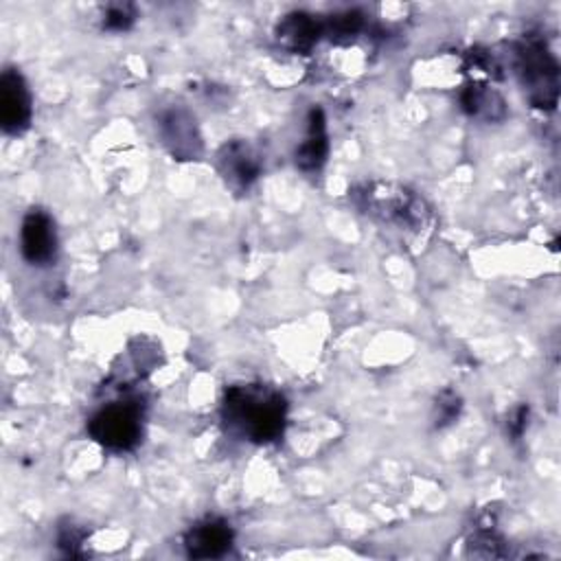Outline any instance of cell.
Wrapping results in <instances>:
<instances>
[{"label":"cell","mask_w":561,"mask_h":561,"mask_svg":"<svg viewBox=\"0 0 561 561\" xmlns=\"http://www.w3.org/2000/svg\"><path fill=\"white\" fill-rule=\"evenodd\" d=\"M263 160L248 140H228L217 153V171L224 182L237 191H248L261 175Z\"/></svg>","instance_id":"cell-7"},{"label":"cell","mask_w":561,"mask_h":561,"mask_svg":"<svg viewBox=\"0 0 561 561\" xmlns=\"http://www.w3.org/2000/svg\"><path fill=\"white\" fill-rule=\"evenodd\" d=\"M515 75L539 110H554L559 101V64L541 35L528 33L515 44Z\"/></svg>","instance_id":"cell-3"},{"label":"cell","mask_w":561,"mask_h":561,"mask_svg":"<svg viewBox=\"0 0 561 561\" xmlns=\"http://www.w3.org/2000/svg\"><path fill=\"white\" fill-rule=\"evenodd\" d=\"M31 94L22 75L4 68L0 77V123L7 134H22L31 123Z\"/></svg>","instance_id":"cell-8"},{"label":"cell","mask_w":561,"mask_h":561,"mask_svg":"<svg viewBox=\"0 0 561 561\" xmlns=\"http://www.w3.org/2000/svg\"><path fill=\"white\" fill-rule=\"evenodd\" d=\"M329 153V134H327V121L324 112L320 107H311L307 116V134L305 140L298 145L294 158L296 167L300 171H318Z\"/></svg>","instance_id":"cell-10"},{"label":"cell","mask_w":561,"mask_h":561,"mask_svg":"<svg viewBox=\"0 0 561 561\" xmlns=\"http://www.w3.org/2000/svg\"><path fill=\"white\" fill-rule=\"evenodd\" d=\"M276 37L289 50L307 53L322 37V22L302 11L289 13L278 22Z\"/></svg>","instance_id":"cell-11"},{"label":"cell","mask_w":561,"mask_h":561,"mask_svg":"<svg viewBox=\"0 0 561 561\" xmlns=\"http://www.w3.org/2000/svg\"><path fill=\"white\" fill-rule=\"evenodd\" d=\"M460 408H462L460 397H458L454 390H449V388L443 390V392L438 394L436 403H434V425H436V427H447V425H451V423L458 419Z\"/></svg>","instance_id":"cell-14"},{"label":"cell","mask_w":561,"mask_h":561,"mask_svg":"<svg viewBox=\"0 0 561 561\" xmlns=\"http://www.w3.org/2000/svg\"><path fill=\"white\" fill-rule=\"evenodd\" d=\"M460 105L469 116L482 121H500L506 114L502 96L484 83L465 85L460 92Z\"/></svg>","instance_id":"cell-12"},{"label":"cell","mask_w":561,"mask_h":561,"mask_svg":"<svg viewBox=\"0 0 561 561\" xmlns=\"http://www.w3.org/2000/svg\"><path fill=\"white\" fill-rule=\"evenodd\" d=\"M526 419H528V408L526 405H517L511 414H508V432L513 438H519L524 434L526 427Z\"/></svg>","instance_id":"cell-17"},{"label":"cell","mask_w":561,"mask_h":561,"mask_svg":"<svg viewBox=\"0 0 561 561\" xmlns=\"http://www.w3.org/2000/svg\"><path fill=\"white\" fill-rule=\"evenodd\" d=\"M362 26H364V15L359 11L348 9L322 22V35H329L331 39H351L362 31Z\"/></svg>","instance_id":"cell-13"},{"label":"cell","mask_w":561,"mask_h":561,"mask_svg":"<svg viewBox=\"0 0 561 561\" xmlns=\"http://www.w3.org/2000/svg\"><path fill=\"white\" fill-rule=\"evenodd\" d=\"M221 419L237 438L267 445L285 432L287 399L267 383H234L224 392Z\"/></svg>","instance_id":"cell-1"},{"label":"cell","mask_w":561,"mask_h":561,"mask_svg":"<svg viewBox=\"0 0 561 561\" xmlns=\"http://www.w3.org/2000/svg\"><path fill=\"white\" fill-rule=\"evenodd\" d=\"M142 401L123 397L101 405L88 421V434L112 451H129L142 438Z\"/></svg>","instance_id":"cell-4"},{"label":"cell","mask_w":561,"mask_h":561,"mask_svg":"<svg viewBox=\"0 0 561 561\" xmlns=\"http://www.w3.org/2000/svg\"><path fill=\"white\" fill-rule=\"evenodd\" d=\"M234 533L221 517H204L184 535V548L191 559H219L232 548Z\"/></svg>","instance_id":"cell-9"},{"label":"cell","mask_w":561,"mask_h":561,"mask_svg":"<svg viewBox=\"0 0 561 561\" xmlns=\"http://www.w3.org/2000/svg\"><path fill=\"white\" fill-rule=\"evenodd\" d=\"M158 134L162 145L175 160H197L204 151L197 121L182 105L167 107L158 116Z\"/></svg>","instance_id":"cell-5"},{"label":"cell","mask_w":561,"mask_h":561,"mask_svg":"<svg viewBox=\"0 0 561 561\" xmlns=\"http://www.w3.org/2000/svg\"><path fill=\"white\" fill-rule=\"evenodd\" d=\"M136 20V9L131 4H110L103 13V28L121 33L127 31Z\"/></svg>","instance_id":"cell-16"},{"label":"cell","mask_w":561,"mask_h":561,"mask_svg":"<svg viewBox=\"0 0 561 561\" xmlns=\"http://www.w3.org/2000/svg\"><path fill=\"white\" fill-rule=\"evenodd\" d=\"M20 252L31 265H50L57 256V230L53 217L42 208H31L20 228Z\"/></svg>","instance_id":"cell-6"},{"label":"cell","mask_w":561,"mask_h":561,"mask_svg":"<svg viewBox=\"0 0 561 561\" xmlns=\"http://www.w3.org/2000/svg\"><path fill=\"white\" fill-rule=\"evenodd\" d=\"M85 541V530L72 522H66L59 526V533H57V546L61 548V552L66 557H83V546Z\"/></svg>","instance_id":"cell-15"},{"label":"cell","mask_w":561,"mask_h":561,"mask_svg":"<svg viewBox=\"0 0 561 561\" xmlns=\"http://www.w3.org/2000/svg\"><path fill=\"white\" fill-rule=\"evenodd\" d=\"M353 199L364 213L399 230L421 232L432 219L430 206L419 193L392 182H368L353 193Z\"/></svg>","instance_id":"cell-2"}]
</instances>
